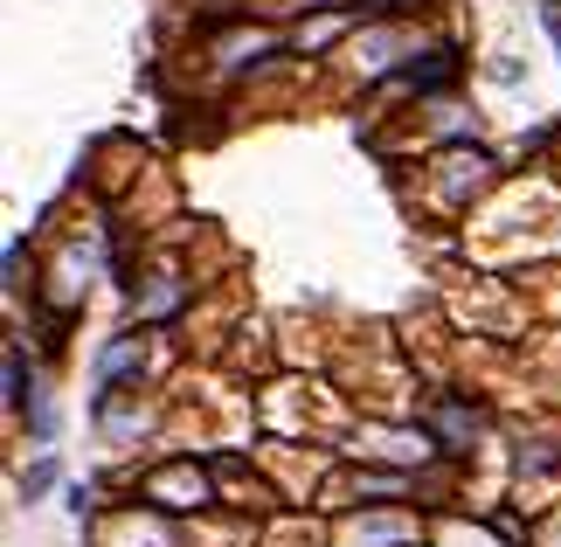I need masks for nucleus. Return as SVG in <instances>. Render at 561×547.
Returning a JSON list of instances; mask_svg holds the SVG:
<instances>
[{"instance_id":"1","label":"nucleus","mask_w":561,"mask_h":547,"mask_svg":"<svg viewBox=\"0 0 561 547\" xmlns=\"http://www.w3.org/2000/svg\"><path fill=\"white\" fill-rule=\"evenodd\" d=\"M118 375H139V340H118V346H104V361H98V388L112 396V381Z\"/></svg>"},{"instance_id":"3","label":"nucleus","mask_w":561,"mask_h":547,"mask_svg":"<svg viewBox=\"0 0 561 547\" xmlns=\"http://www.w3.org/2000/svg\"><path fill=\"white\" fill-rule=\"evenodd\" d=\"M28 423H35V436H56V409L42 396H28Z\"/></svg>"},{"instance_id":"2","label":"nucleus","mask_w":561,"mask_h":547,"mask_svg":"<svg viewBox=\"0 0 561 547\" xmlns=\"http://www.w3.org/2000/svg\"><path fill=\"white\" fill-rule=\"evenodd\" d=\"M8 402L28 409V381H21V346H8Z\"/></svg>"}]
</instances>
